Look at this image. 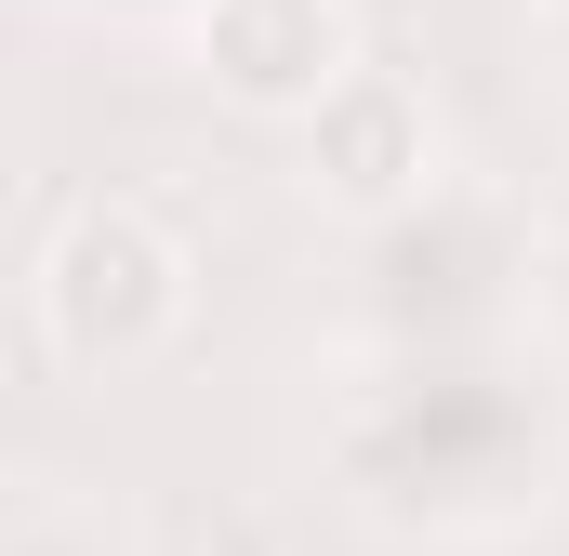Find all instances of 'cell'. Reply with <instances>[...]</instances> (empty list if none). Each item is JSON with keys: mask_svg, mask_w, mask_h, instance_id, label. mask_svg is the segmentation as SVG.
I'll use <instances>...</instances> for the list:
<instances>
[{"mask_svg": "<svg viewBox=\"0 0 569 556\" xmlns=\"http://www.w3.org/2000/svg\"><path fill=\"white\" fill-rule=\"evenodd\" d=\"M543 13H569V0H543Z\"/></svg>", "mask_w": 569, "mask_h": 556, "instance_id": "cell-7", "label": "cell"}, {"mask_svg": "<svg viewBox=\"0 0 569 556\" xmlns=\"http://www.w3.org/2000/svg\"><path fill=\"white\" fill-rule=\"evenodd\" d=\"M0 556H133V530L107 504H80L67 477H13L0 490Z\"/></svg>", "mask_w": 569, "mask_h": 556, "instance_id": "cell-6", "label": "cell"}, {"mask_svg": "<svg viewBox=\"0 0 569 556\" xmlns=\"http://www.w3.org/2000/svg\"><path fill=\"white\" fill-rule=\"evenodd\" d=\"M186 53L226 107L252 120H305L371 40H358V0H186Z\"/></svg>", "mask_w": 569, "mask_h": 556, "instance_id": "cell-5", "label": "cell"}, {"mask_svg": "<svg viewBox=\"0 0 569 556\" xmlns=\"http://www.w3.org/2000/svg\"><path fill=\"white\" fill-rule=\"evenodd\" d=\"M291 133H305V199H331L345 226H371V212L425 199L437 172H450V159H437L425 80H411V67H371V53H358V67H345Z\"/></svg>", "mask_w": 569, "mask_h": 556, "instance_id": "cell-4", "label": "cell"}, {"mask_svg": "<svg viewBox=\"0 0 569 556\" xmlns=\"http://www.w3.org/2000/svg\"><path fill=\"white\" fill-rule=\"evenodd\" d=\"M318 477L398 544H503L569 490V371L517 331L358 345L318 411Z\"/></svg>", "mask_w": 569, "mask_h": 556, "instance_id": "cell-1", "label": "cell"}, {"mask_svg": "<svg viewBox=\"0 0 569 556\" xmlns=\"http://www.w3.org/2000/svg\"><path fill=\"white\" fill-rule=\"evenodd\" d=\"M27 305H40V345L67 371H159L186 331H199V252L159 199H80L40 266H27Z\"/></svg>", "mask_w": 569, "mask_h": 556, "instance_id": "cell-3", "label": "cell"}, {"mask_svg": "<svg viewBox=\"0 0 569 556\" xmlns=\"http://www.w3.org/2000/svg\"><path fill=\"white\" fill-rule=\"evenodd\" d=\"M517 291H530V212L503 186L437 172L425 199L358 226L345 331L358 345H463V331H517Z\"/></svg>", "mask_w": 569, "mask_h": 556, "instance_id": "cell-2", "label": "cell"}]
</instances>
